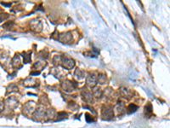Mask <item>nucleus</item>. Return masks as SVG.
<instances>
[{"label":"nucleus","instance_id":"9","mask_svg":"<svg viewBox=\"0 0 170 128\" xmlns=\"http://www.w3.org/2000/svg\"><path fill=\"white\" fill-rule=\"evenodd\" d=\"M3 103H2V102H0V113L3 110Z\"/></svg>","mask_w":170,"mask_h":128},{"label":"nucleus","instance_id":"1","mask_svg":"<svg viewBox=\"0 0 170 128\" xmlns=\"http://www.w3.org/2000/svg\"><path fill=\"white\" fill-rule=\"evenodd\" d=\"M102 117L104 120H111L112 117H113V111H112V109L110 108V107H106L104 108L103 110H102Z\"/></svg>","mask_w":170,"mask_h":128},{"label":"nucleus","instance_id":"6","mask_svg":"<svg viewBox=\"0 0 170 128\" xmlns=\"http://www.w3.org/2000/svg\"><path fill=\"white\" fill-rule=\"evenodd\" d=\"M66 115L67 114L66 113H59L57 115V117H59V118H57V120H61L65 119V116H66Z\"/></svg>","mask_w":170,"mask_h":128},{"label":"nucleus","instance_id":"2","mask_svg":"<svg viewBox=\"0 0 170 128\" xmlns=\"http://www.w3.org/2000/svg\"><path fill=\"white\" fill-rule=\"evenodd\" d=\"M62 65L66 69H71L74 67L75 65V62L72 59H69V58H64L63 61H62Z\"/></svg>","mask_w":170,"mask_h":128},{"label":"nucleus","instance_id":"3","mask_svg":"<svg viewBox=\"0 0 170 128\" xmlns=\"http://www.w3.org/2000/svg\"><path fill=\"white\" fill-rule=\"evenodd\" d=\"M87 84L91 86V87H94L95 85H96V77H95L94 74H91L88 77L87 79Z\"/></svg>","mask_w":170,"mask_h":128},{"label":"nucleus","instance_id":"7","mask_svg":"<svg viewBox=\"0 0 170 128\" xmlns=\"http://www.w3.org/2000/svg\"><path fill=\"white\" fill-rule=\"evenodd\" d=\"M106 76L105 75H100L99 76V82L100 84H104L106 82Z\"/></svg>","mask_w":170,"mask_h":128},{"label":"nucleus","instance_id":"4","mask_svg":"<svg viewBox=\"0 0 170 128\" xmlns=\"http://www.w3.org/2000/svg\"><path fill=\"white\" fill-rule=\"evenodd\" d=\"M83 95L84 96V100H85L86 102H91V101H92V95H91V93L86 92H85V94L83 93Z\"/></svg>","mask_w":170,"mask_h":128},{"label":"nucleus","instance_id":"8","mask_svg":"<svg viewBox=\"0 0 170 128\" xmlns=\"http://www.w3.org/2000/svg\"><path fill=\"white\" fill-rule=\"evenodd\" d=\"M8 17H9V16L7 14H1L0 15V22L1 21H3L4 20H6Z\"/></svg>","mask_w":170,"mask_h":128},{"label":"nucleus","instance_id":"5","mask_svg":"<svg viewBox=\"0 0 170 128\" xmlns=\"http://www.w3.org/2000/svg\"><path fill=\"white\" fill-rule=\"evenodd\" d=\"M137 110H138V107H137L136 105H134V104H130V105L129 106V108H128V112H129V114H132V113H134Z\"/></svg>","mask_w":170,"mask_h":128}]
</instances>
